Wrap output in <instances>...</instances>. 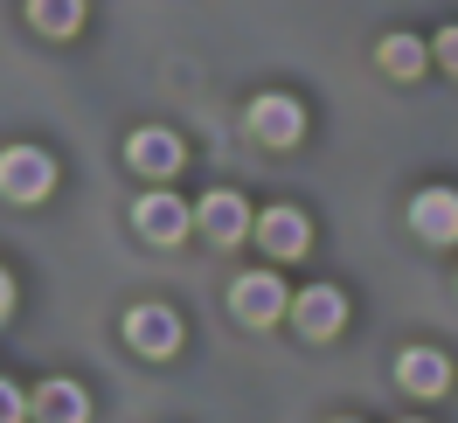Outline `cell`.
<instances>
[{
	"instance_id": "1",
	"label": "cell",
	"mask_w": 458,
	"mask_h": 423,
	"mask_svg": "<svg viewBox=\"0 0 458 423\" xmlns=\"http://www.w3.org/2000/svg\"><path fill=\"white\" fill-rule=\"evenodd\" d=\"M49 188H56V160H49L42 146H7V153H0V201H21V208H29V201H42Z\"/></svg>"
},
{
	"instance_id": "2",
	"label": "cell",
	"mask_w": 458,
	"mask_h": 423,
	"mask_svg": "<svg viewBox=\"0 0 458 423\" xmlns=\"http://www.w3.org/2000/svg\"><path fill=\"white\" fill-rule=\"evenodd\" d=\"M229 312L243 326H271L278 312H292V292L278 284V271H250V278H236V292H229Z\"/></svg>"
},
{
	"instance_id": "3",
	"label": "cell",
	"mask_w": 458,
	"mask_h": 423,
	"mask_svg": "<svg viewBox=\"0 0 458 423\" xmlns=\"http://www.w3.org/2000/svg\"><path fill=\"white\" fill-rule=\"evenodd\" d=\"M132 223H140L146 243H181V236L195 229V208H188L181 195H167V188H153V195L132 208Z\"/></svg>"
},
{
	"instance_id": "4",
	"label": "cell",
	"mask_w": 458,
	"mask_h": 423,
	"mask_svg": "<svg viewBox=\"0 0 458 423\" xmlns=\"http://www.w3.org/2000/svg\"><path fill=\"white\" fill-rule=\"evenodd\" d=\"M195 229L208 236V243H223V250H229L236 236H250L258 223H250V208H243V195H229V188H216V195H201V201H195Z\"/></svg>"
},
{
	"instance_id": "5",
	"label": "cell",
	"mask_w": 458,
	"mask_h": 423,
	"mask_svg": "<svg viewBox=\"0 0 458 423\" xmlns=\"http://www.w3.org/2000/svg\"><path fill=\"white\" fill-rule=\"evenodd\" d=\"M292 319H299L306 340H334L347 326V299L334 292V284H306V292L292 299Z\"/></svg>"
},
{
	"instance_id": "6",
	"label": "cell",
	"mask_w": 458,
	"mask_h": 423,
	"mask_svg": "<svg viewBox=\"0 0 458 423\" xmlns=\"http://www.w3.org/2000/svg\"><path fill=\"white\" fill-rule=\"evenodd\" d=\"M250 132H258L264 146H299V132H306V112L292 105L285 90H264L258 105H250Z\"/></svg>"
},
{
	"instance_id": "7",
	"label": "cell",
	"mask_w": 458,
	"mask_h": 423,
	"mask_svg": "<svg viewBox=\"0 0 458 423\" xmlns=\"http://www.w3.org/2000/svg\"><path fill=\"white\" fill-rule=\"evenodd\" d=\"M410 229L424 243H458V195L452 188H424V195L410 201Z\"/></svg>"
},
{
	"instance_id": "8",
	"label": "cell",
	"mask_w": 458,
	"mask_h": 423,
	"mask_svg": "<svg viewBox=\"0 0 458 423\" xmlns=\"http://www.w3.org/2000/svg\"><path fill=\"white\" fill-rule=\"evenodd\" d=\"M125 340L140 347V354H174L181 347V319L167 306H132L125 312Z\"/></svg>"
},
{
	"instance_id": "9",
	"label": "cell",
	"mask_w": 458,
	"mask_h": 423,
	"mask_svg": "<svg viewBox=\"0 0 458 423\" xmlns=\"http://www.w3.org/2000/svg\"><path fill=\"white\" fill-rule=\"evenodd\" d=\"M396 382L410 395H445V389H452V361H445L437 347H410V354L396 361Z\"/></svg>"
},
{
	"instance_id": "10",
	"label": "cell",
	"mask_w": 458,
	"mask_h": 423,
	"mask_svg": "<svg viewBox=\"0 0 458 423\" xmlns=\"http://www.w3.org/2000/svg\"><path fill=\"white\" fill-rule=\"evenodd\" d=\"M132 167L153 173V181H174V167H181V140L174 132H160V125H146V132H132Z\"/></svg>"
},
{
	"instance_id": "11",
	"label": "cell",
	"mask_w": 458,
	"mask_h": 423,
	"mask_svg": "<svg viewBox=\"0 0 458 423\" xmlns=\"http://www.w3.org/2000/svg\"><path fill=\"white\" fill-rule=\"evenodd\" d=\"M306 236H313V229H306V216H299V208H271V216H258V243L278 257V264L306 250Z\"/></svg>"
},
{
	"instance_id": "12",
	"label": "cell",
	"mask_w": 458,
	"mask_h": 423,
	"mask_svg": "<svg viewBox=\"0 0 458 423\" xmlns=\"http://www.w3.org/2000/svg\"><path fill=\"white\" fill-rule=\"evenodd\" d=\"M90 417V395L77 382H42L35 389V423H84Z\"/></svg>"
},
{
	"instance_id": "13",
	"label": "cell",
	"mask_w": 458,
	"mask_h": 423,
	"mask_svg": "<svg viewBox=\"0 0 458 423\" xmlns=\"http://www.w3.org/2000/svg\"><path fill=\"white\" fill-rule=\"evenodd\" d=\"M29 14H35L42 35H77L84 29V0H29Z\"/></svg>"
},
{
	"instance_id": "14",
	"label": "cell",
	"mask_w": 458,
	"mask_h": 423,
	"mask_svg": "<svg viewBox=\"0 0 458 423\" xmlns=\"http://www.w3.org/2000/svg\"><path fill=\"white\" fill-rule=\"evenodd\" d=\"M375 56H382V70H389V77H417V70L430 63V49L417 42V35H389Z\"/></svg>"
},
{
	"instance_id": "15",
	"label": "cell",
	"mask_w": 458,
	"mask_h": 423,
	"mask_svg": "<svg viewBox=\"0 0 458 423\" xmlns=\"http://www.w3.org/2000/svg\"><path fill=\"white\" fill-rule=\"evenodd\" d=\"M430 56H437V63H445V70L458 77V29H445V35H437V49H430Z\"/></svg>"
},
{
	"instance_id": "16",
	"label": "cell",
	"mask_w": 458,
	"mask_h": 423,
	"mask_svg": "<svg viewBox=\"0 0 458 423\" xmlns=\"http://www.w3.org/2000/svg\"><path fill=\"white\" fill-rule=\"evenodd\" d=\"M0 423H21V389L14 382H0Z\"/></svg>"
},
{
	"instance_id": "17",
	"label": "cell",
	"mask_w": 458,
	"mask_h": 423,
	"mask_svg": "<svg viewBox=\"0 0 458 423\" xmlns=\"http://www.w3.org/2000/svg\"><path fill=\"white\" fill-rule=\"evenodd\" d=\"M7 312H14V278L0 271V319H7Z\"/></svg>"
}]
</instances>
